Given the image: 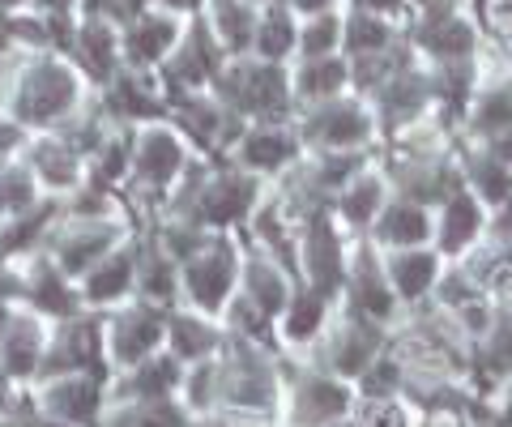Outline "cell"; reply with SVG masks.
<instances>
[{
  "instance_id": "obj_22",
  "label": "cell",
  "mask_w": 512,
  "mask_h": 427,
  "mask_svg": "<svg viewBox=\"0 0 512 427\" xmlns=\"http://www.w3.org/2000/svg\"><path fill=\"white\" fill-rule=\"evenodd\" d=\"M474 129L487 133V137L512 129V82L508 86H495L487 94H478V103H474Z\"/></svg>"
},
{
  "instance_id": "obj_39",
  "label": "cell",
  "mask_w": 512,
  "mask_h": 427,
  "mask_svg": "<svg viewBox=\"0 0 512 427\" xmlns=\"http://www.w3.org/2000/svg\"><path fill=\"white\" fill-rule=\"evenodd\" d=\"M355 304H359L363 312H372V316H384V312H389V291H384L380 274H376V270H367V265H363V274L355 278Z\"/></svg>"
},
{
  "instance_id": "obj_12",
  "label": "cell",
  "mask_w": 512,
  "mask_h": 427,
  "mask_svg": "<svg viewBox=\"0 0 512 427\" xmlns=\"http://www.w3.org/2000/svg\"><path fill=\"white\" fill-rule=\"evenodd\" d=\"M184 282H188V291H192L197 304L214 308L218 299H222V291H227V282H231V252L227 248H210L201 261L188 265Z\"/></svg>"
},
{
  "instance_id": "obj_48",
  "label": "cell",
  "mask_w": 512,
  "mask_h": 427,
  "mask_svg": "<svg viewBox=\"0 0 512 427\" xmlns=\"http://www.w3.org/2000/svg\"><path fill=\"white\" fill-rule=\"evenodd\" d=\"M423 13H448V9H457V0H414Z\"/></svg>"
},
{
  "instance_id": "obj_34",
  "label": "cell",
  "mask_w": 512,
  "mask_h": 427,
  "mask_svg": "<svg viewBox=\"0 0 512 427\" xmlns=\"http://www.w3.org/2000/svg\"><path fill=\"white\" fill-rule=\"evenodd\" d=\"M111 427H184V419L175 415V406H167V402H146L137 410H124Z\"/></svg>"
},
{
  "instance_id": "obj_32",
  "label": "cell",
  "mask_w": 512,
  "mask_h": 427,
  "mask_svg": "<svg viewBox=\"0 0 512 427\" xmlns=\"http://www.w3.org/2000/svg\"><path fill=\"white\" fill-rule=\"evenodd\" d=\"M35 201V180L22 167H0V210H26Z\"/></svg>"
},
{
  "instance_id": "obj_35",
  "label": "cell",
  "mask_w": 512,
  "mask_h": 427,
  "mask_svg": "<svg viewBox=\"0 0 512 427\" xmlns=\"http://www.w3.org/2000/svg\"><path fill=\"white\" fill-rule=\"evenodd\" d=\"M478 231V210L466 201V197H457L453 205H448V223H444V244L448 248H461L470 240V235Z\"/></svg>"
},
{
  "instance_id": "obj_30",
  "label": "cell",
  "mask_w": 512,
  "mask_h": 427,
  "mask_svg": "<svg viewBox=\"0 0 512 427\" xmlns=\"http://www.w3.org/2000/svg\"><path fill=\"white\" fill-rule=\"evenodd\" d=\"M431 257H423V252H410V257H397L393 265H389V274H393V282L402 287L406 295H419V291H427L431 287Z\"/></svg>"
},
{
  "instance_id": "obj_1",
  "label": "cell",
  "mask_w": 512,
  "mask_h": 427,
  "mask_svg": "<svg viewBox=\"0 0 512 427\" xmlns=\"http://www.w3.org/2000/svg\"><path fill=\"white\" fill-rule=\"evenodd\" d=\"M77 107V77L69 65H60L52 56H30L18 86H13V120L26 124H52L60 116H69Z\"/></svg>"
},
{
  "instance_id": "obj_47",
  "label": "cell",
  "mask_w": 512,
  "mask_h": 427,
  "mask_svg": "<svg viewBox=\"0 0 512 427\" xmlns=\"http://www.w3.org/2000/svg\"><path fill=\"white\" fill-rule=\"evenodd\" d=\"M291 9H303V13H329L333 0H286Z\"/></svg>"
},
{
  "instance_id": "obj_8",
  "label": "cell",
  "mask_w": 512,
  "mask_h": 427,
  "mask_svg": "<svg viewBox=\"0 0 512 427\" xmlns=\"http://www.w3.org/2000/svg\"><path fill=\"white\" fill-rule=\"evenodd\" d=\"M210 30L218 47L248 52L256 39V5L252 0H210Z\"/></svg>"
},
{
  "instance_id": "obj_11",
  "label": "cell",
  "mask_w": 512,
  "mask_h": 427,
  "mask_svg": "<svg viewBox=\"0 0 512 427\" xmlns=\"http://www.w3.org/2000/svg\"><path fill=\"white\" fill-rule=\"evenodd\" d=\"M256 56L261 60H278L291 52V47H299V26L291 18V5H269L265 13H256Z\"/></svg>"
},
{
  "instance_id": "obj_43",
  "label": "cell",
  "mask_w": 512,
  "mask_h": 427,
  "mask_svg": "<svg viewBox=\"0 0 512 427\" xmlns=\"http://www.w3.org/2000/svg\"><path fill=\"white\" fill-rule=\"evenodd\" d=\"M491 363L495 368H512V316H504L491 338Z\"/></svg>"
},
{
  "instance_id": "obj_3",
  "label": "cell",
  "mask_w": 512,
  "mask_h": 427,
  "mask_svg": "<svg viewBox=\"0 0 512 427\" xmlns=\"http://www.w3.org/2000/svg\"><path fill=\"white\" fill-rule=\"evenodd\" d=\"M308 137L316 141H325L329 150H346V146H359V141L372 133V120H367V112L359 103H350V99H320L312 107V116H308Z\"/></svg>"
},
{
  "instance_id": "obj_42",
  "label": "cell",
  "mask_w": 512,
  "mask_h": 427,
  "mask_svg": "<svg viewBox=\"0 0 512 427\" xmlns=\"http://www.w3.org/2000/svg\"><path fill=\"white\" fill-rule=\"evenodd\" d=\"M320 316H325V312H320V299L303 295L299 304L291 308V316H286V334H291V338H308L312 329L320 325Z\"/></svg>"
},
{
  "instance_id": "obj_9",
  "label": "cell",
  "mask_w": 512,
  "mask_h": 427,
  "mask_svg": "<svg viewBox=\"0 0 512 427\" xmlns=\"http://www.w3.org/2000/svg\"><path fill=\"white\" fill-rule=\"evenodd\" d=\"M218 385H222V393H227L231 402H239V406H265L269 393H274V385H269V372L261 368V363H256L252 351H235L231 368L218 376Z\"/></svg>"
},
{
  "instance_id": "obj_52",
  "label": "cell",
  "mask_w": 512,
  "mask_h": 427,
  "mask_svg": "<svg viewBox=\"0 0 512 427\" xmlns=\"http://www.w3.org/2000/svg\"><path fill=\"white\" fill-rule=\"evenodd\" d=\"M478 5H491V0H478Z\"/></svg>"
},
{
  "instance_id": "obj_33",
  "label": "cell",
  "mask_w": 512,
  "mask_h": 427,
  "mask_svg": "<svg viewBox=\"0 0 512 427\" xmlns=\"http://www.w3.org/2000/svg\"><path fill=\"white\" fill-rule=\"evenodd\" d=\"M35 359H39V334L30 329L26 321L9 334V346H5V363H9V372H18L26 376L30 368H35Z\"/></svg>"
},
{
  "instance_id": "obj_31",
  "label": "cell",
  "mask_w": 512,
  "mask_h": 427,
  "mask_svg": "<svg viewBox=\"0 0 512 427\" xmlns=\"http://www.w3.org/2000/svg\"><path fill=\"white\" fill-rule=\"evenodd\" d=\"M107 248V231H77L69 240H60V261L69 270H86V265Z\"/></svg>"
},
{
  "instance_id": "obj_25",
  "label": "cell",
  "mask_w": 512,
  "mask_h": 427,
  "mask_svg": "<svg viewBox=\"0 0 512 427\" xmlns=\"http://www.w3.org/2000/svg\"><path fill=\"white\" fill-rule=\"evenodd\" d=\"M35 167L52 184H73L77 180V158L69 141H39L35 146Z\"/></svg>"
},
{
  "instance_id": "obj_15",
  "label": "cell",
  "mask_w": 512,
  "mask_h": 427,
  "mask_svg": "<svg viewBox=\"0 0 512 427\" xmlns=\"http://www.w3.org/2000/svg\"><path fill=\"white\" fill-rule=\"evenodd\" d=\"M180 158H184L180 141H175L171 133H163V129H154V133H146V137L137 141V171L146 180L175 176V171H180Z\"/></svg>"
},
{
  "instance_id": "obj_24",
  "label": "cell",
  "mask_w": 512,
  "mask_h": 427,
  "mask_svg": "<svg viewBox=\"0 0 512 427\" xmlns=\"http://www.w3.org/2000/svg\"><path fill=\"white\" fill-rule=\"evenodd\" d=\"M423 235H427V218L419 205H393L380 223V240L389 244H419Z\"/></svg>"
},
{
  "instance_id": "obj_10",
  "label": "cell",
  "mask_w": 512,
  "mask_h": 427,
  "mask_svg": "<svg viewBox=\"0 0 512 427\" xmlns=\"http://www.w3.org/2000/svg\"><path fill=\"white\" fill-rule=\"evenodd\" d=\"M248 201H252L248 176H218L210 188H197V193H192V205H197L201 218H210V223H227V218L244 214Z\"/></svg>"
},
{
  "instance_id": "obj_44",
  "label": "cell",
  "mask_w": 512,
  "mask_h": 427,
  "mask_svg": "<svg viewBox=\"0 0 512 427\" xmlns=\"http://www.w3.org/2000/svg\"><path fill=\"white\" fill-rule=\"evenodd\" d=\"M363 427H397V410L393 406H363Z\"/></svg>"
},
{
  "instance_id": "obj_29",
  "label": "cell",
  "mask_w": 512,
  "mask_h": 427,
  "mask_svg": "<svg viewBox=\"0 0 512 427\" xmlns=\"http://www.w3.org/2000/svg\"><path fill=\"white\" fill-rule=\"evenodd\" d=\"M372 334H359V329H346V334L338 338V346H333V368L338 372H363L367 359H372Z\"/></svg>"
},
{
  "instance_id": "obj_4",
  "label": "cell",
  "mask_w": 512,
  "mask_h": 427,
  "mask_svg": "<svg viewBox=\"0 0 512 427\" xmlns=\"http://www.w3.org/2000/svg\"><path fill=\"white\" fill-rule=\"evenodd\" d=\"M218 56H222V47L214 39V30L192 26L188 35H180L175 52L167 56V77L175 86H201V82H210V77H218Z\"/></svg>"
},
{
  "instance_id": "obj_46",
  "label": "cell",
  "mask_w": 512,
  "mask_h": 427,
  "mask_svg": "<svg viewBox=\"0 0 512 427\" xmlns=\"http://www.w3.org/2000/svg\"><path fill=\"white\" fill-rule=\"evenodd\" d=\"M402 5V0H355V9H367V13H384V18H389V13Z\"/></svg>"
},
{
  "instance_id": "obj_26",
  "label": "cell",
  "mask_w": 512,
  "mask_h": 427,
  "mask_svg": "<svg viewBox=\"0 0 512 427\" xmlns=\"http://www.w3.org/2000/svg\"><path fill=\"white\" fill-rule=\"evenodd\" d=\"M90 351H94V329L90 325H69L60 334V342H56V351H52V359H47V368H77V363H86L90 359Z\"/></svg>"
},
{
  "instance_id": "obj_45",
  "label": "cell",
  "mask_w": 512,
  "mask_h": 427,
  "mask_svg": "<svg viewBox=\"0 0 512 427\" xmlns=\"http://www.w3.org/2000/svg\"><path fill=\"white\" fill-rule=\"evenodd\" d=\"M491 154L500 158L504 167H512V129H504V133H495V137H491Z\"/></svg>"
},
{
  "instance_id": "obj_18",
  "label": "cell",
  "mask_w": 512,
  "mask_h": 427,
  "mask_svg": "<svg viewBox=\"0 0 512 427\" xmlns=\"http://www.w3.org/2000/svg\"><path fill=\"white\" fill-rule=\"evenodd\" d=\"M308 274L320 291H333L342 282V248L325 223H316L308 235Z\"/></svg>"
},
{
  "instance_id": "obj_14",
  "label": "cell",
  "mask_w": 512,
  "mask_h": 427,
  "mask_svg": "<svg viewBox=\"0 0 512 427\" xmlns=\"http://www.w3.org/2000/svg\"><path fill=\"white\" fill-rule=\"evenodd\" d=\"M158 334H163V325H158V316L150 308H133V312H124L120 321H116V355L128 363V359H141L150 351V346L158 342Z\"/></svg>"
},
{
  "instance_id": "obj_37",
  "label": "cell",
  "mask_w": 512,
  "mask_h": 427,
  "mask_svg": "<svg viewBox=\"0 0 512 427\" xmlns=\"http://www.w3.org/2000/svg\"><path fill=\"white\" fill-rule=\"evenodd\" d=\"M171 338H175V351L188 355V359H197V355H205V351L214 346V334H210V329H205L201 321H184V316L171 325Z\"/></svg>"
},
{
  "instance_id": "obj_40",
  "label": "cell",
  "mask_w": 512,
  "mask_h": 427,
  "mask_svg": "<svg viewBox=\"0 0 512 427\" xmlns=\"http://www.w3.org/2000/svg\"><path fill=\"white\" fill-rule=\"evenodd\" d=\"M248 287H252L256 308L278 312V304H282V278L274 270H265V265H252V270H248Z\"/></svg>"
},
{
  "instance_id": "obj_2",
  "label": "cell",
  "mask_w": 512,
  "mask_h": 427,
  "mask_svg": "<svg viewBox=\"0 0 512 427\" xmlns=\"http://www.w3.org/2000/svg\"><path fill=\"white\" fill-rule=\"evenodd\" d=\"M218 94L231 112H252L274 120L291 107V77L282 73L274 60H244V65H227L218 77Z\"/></svg>"
},
{
  "instance_id": "obj_21",
  "label": "cell",
  "mask_w": 512,
  "mask_h": 427,
  "mask_svg": "<svg viewBox=\"0 0 512 427\" xmlns=\"http://www.w3.org/2000/svg\"><path fill=\"white\" fill-rule=\"evenodd\" d=\"M47 406L64 419H90L94 406H99V389H94L86 376H73V381H60L52 393H47Z\"/></svg>"
},
{
  "instance_id": "obj_6",
  "label": "cell",
  "mask_w": 512,
  "mask_h": 427,
  "mask_svg": "<svg viewBox=\"0 0 512 427\" xmlns=\"http://www.w3.org/2000/svg\"><path fill=\"white\" fill-rule=\"evenodd\" d=\"M180 43V26L167 13H133L124 26V47L137 65H154V60H167Z\"/></svg>"
},
{
  "instance_id": "obj_17",
  "label": "cell",
  "mask_w": 512,
  "mask_h": 427,
  "mask_svg": "<svg viewBox=\"0 0 512 427\" xmlns=\"http://www.w3.org/2000/svg\"><path fill=\"white\" fill-rule=\"evenodd\" d=\"M346 65L338 56H308V65L299 69V77H295V90L303 94V99H312V103H320V99H333L342 86H346Z\"/></svg>"
},
{
  "instance_id": "obj_28",
  "label": "cell",
  "mask_w": 512,
  "mask_h": 427,
  "mask_svg": "<svg viewBox=\"0 0 512 427\" xmlns=\"http://www.w3.org/2000/svg\"><path fill=\"white\" fill-rule=\"evenodd\" d=\"M128 274H133V261L128 257H111L107 265H99L90 278H86V295L90 299H111L128 287Z\"/></svg>"
},
{
  "instance_id": "obj_19",
  "label": "cell",
  "mask_w": 512,
  "mask_h": 427,
  "mask_svg": "<svg viewBox=\"0 0 512 427\" xmlns=\"http://www.w3.org/2000/svg\"><path fill=\"white\" fill-rule=\"evenodd\" d=\"M346 410V389L325 381V376H312V381L299 385V419L303 423H325L338 419Z\"/></svg>"
},
{
  "instance_id": "obj_36",
  "label": "cell",
  "mask_w": 512,
  "mask_h": 427,
  "mask_svg": "<svg viewBox=\"0 0 512 427\" xmlns=\"http://www.w3.org/2000/svg\"><path fill=\"white\" fill-rule=\"evenodd\" d=\"M35 304L39 308H47V312H73V295L64 291V282H60V274L56 270H39L35 274Z\"/></svg>"
},
{
  "instance_id": "obj_50",
  "label": "cell",
  "mask_w": 512,
  "mask_h": 427,
  "mask_svg": "<svg viewBox=\"0 0 512 427\" xmlns=\"http://www.w3.org/2000/svg\"><path fill=\"white\" fill-rule=\"evenodd\" d=\"M13 5H26V0H0V9H13Z\"/></svg>"
},
{
  "instance_id": "obj_16",
  "label": "cell",
  "mask_w": 512,
  "mask_h": 427,
  "mask_svg": "<svg viewBox=\"0 0 512 427\" xmlns=\"http://www.w3.org/2000/svg\"><path fill=\"white\" fill-rule=\"evenodd\" d=\"M111 112L146 120L158 112V94H154V86H146V77H137L133 69H120L111 77Z\"/></svg>"
},
{
  "instance_id": "obj_49",
  "label": "cell",
  "mask_w": 512,
  "mask_h": 427,
  "mask_svg": "<svg viewBox=\"0 0 512 427\" xmlns=\"http://www.w3.org/2000/svg\"><path fill=\"white\" fill-rule=\"evenodd\" d=\"M158 5H167V9H175V13H197L205 0H158Z\"/></svg>"
},
{
  "instance_id": "obj_5",
  "label": "cell",
  "mask_w": 512,
  "mask_h": 427,
  "mask_svg": "<svg viewBox=\"0 0 512 427\" xmlns=\"http://www.w3.org/2000/svg\"><path fill=\"white\" fill-rule=\"evenodd\" d=\"M414 43L436 60H461L474 52V26L461 18L457 9L448 13H423V22L414 26Z\"/></svg>"
},
{
  "instance_id": "obj_7",
  "label": "cell",
  "mask_w": 512,
  "mask_h": 427,
  "mask_svg": "<svg viewBox=\"0 0 512 427\" xmlns=\"http://www.w3.org/2000/svg\"><path fill=\"white\" fill-rule=\"evenodd\" d=\"M73 47H77V60L82 69L94 77V82H111L116 77V56H120V35L111 30L107 18H90L73 30Z\"/></svg>"
},
{
  "instance_id": "obj_38",
  "label": "cell",
  "mask_w": 512,
  "mask_h": 427,
  "mask_svg": "<svg viewBox=\"0 0 512 427\" xmlns=\"http://www.w3.org/2000/svg\"><path fill=\"white\" fill-rule=\"evenodd\" d=\"M376 205H380V180L359 176L355 184H350V193H346V214L355 218V223H367V218L376 214Z\"/></svg>"
},
{
  "instance_id": "obj_23",
  "label": "cell",
  "mask_w": 512,
  "mask_h": 427,
  "mask_svg": "<svg viewBox=\"0 0 512 427\" xmlns=\"http://www.w3.org/2000/svg\"><path fill=\"white\" fill-rule=\"evenodd\" d=\"M342 47V18L338 13H312V22L299 30L303 56H333Z\"/></svg>"
},
{
  "instance_id": "obj_27",
  "label": "cell",
  "mask_w": 512,
  "mask_h": 427,
  "mask_svg": "<svg viewBox=\"0 0 512 427\" xmlns=\"http://www.w3.org/2000/svg\"><path fill=\"white\" fill-rule=\"evenodd\" d=\"M470 176H474L478 188H483L487 201L504 205V201L512 197V171H508L495 154H491V158H474V163H470Z\"/></svg>"
},
{
  "instance_id": "obj_41",
  "label": "cell",
  "mask_w": 512,
  "mask_h": 427,
  "mask_svg": "<svg viewBox=\"0 0 512 427\" xmlns=\"http://www.w3.org/2000/svg\"><path fill=\"white\" fill-rule=\"evenodd\" d=\"M171 385H175V363H171V359H158V363H146V368L137 372V381L128 385V389L154 398V393H167Z\"/></svg>"
},
{
  "instance_id": "obj_20",
  "label": "cell",
  "mask_w": 512,
  "mask_h": 427,
  "mask_svg": "<svg viewBox=\"0 0 512 427\" xmlns=\"http://www.w3.org/2000/svg\"><path fill=\"white\" fill-rule=\"evenodd\" d=\"M291 150H295V141H291V133H282V129H252V133H244V163L256 167V171L282 167L286 158H291Z\"/></svg>"
},
{
  "instance_id": "obj_51",
  "label": "cell",
  "mask_w": 512,
  "mask_h": 427,
  "mask_svg": "<svg viewBox=\"0 0 512 427\" xmlns=\"http://www.w3.org/2000/svg\"><path fill=\"white\" fill-rule=\"evenodd\" d=\"M39 427H64V423H39Z\"/></svg>"
},
{
  "instance_id": "obj_13",
  "label": "cell",
  "mask_w": 512,
  "mask_h": 427,
  "mask_svg": "<svg viewBox=\"0 0 512 427\" xmlns=\"http://www.w3.org/2000/svg\"><path fill=\"white\" fill-rule=\"evenodd\" d=\"M342 43H346L355 56L389 52V47H393V26H389V18H384V13L355 9V13H350V22H342Z\"/></svg>"
}]
</instances>
